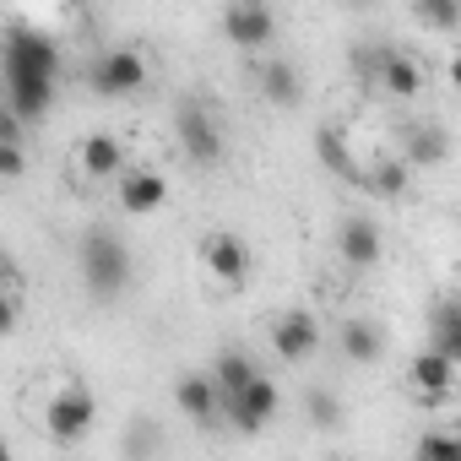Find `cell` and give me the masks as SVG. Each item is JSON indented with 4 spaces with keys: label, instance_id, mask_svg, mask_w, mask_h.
Masks as SVG:
<instances>
[{
    "label": "cell",
    "instance_id": "obj_24",
    "mask_svg": "<svg viewBox=\"0 0 461 461\" xmlns=\"http://www.w3.org/2000/svg\"><path fill=\"white\" fill-rule=\"evenodd\" d=\"M315 158H321L331 174H348V179L358 174V163H353V152H348V136H342V131H331V125H321V131H315Z\"/></svg>",
    "mask_w": 461,
    "mask_h": 461
},
{
    "label": "cell",
    "instance_id": "obj_26",
    "mask_svg": "<svg viewBox=\"0 0 461 461\" xmlns=\"http://www.w3.org/2000/svg\"><path fill=\"white\" fill-rule=\"evenodd\" d=\"M418 461H461V434L456 429H429L418 439Z\"/></svg>",
    "mask_w": 461,
    "mask_h": 461
},
{
    "label": "cell",
    "instance_id": "obj_20",
    "mask_svg": "<svg viewBox=\"0 0 461 461\" xmlns=\"http://www.w3.org/2000/svg\"><path fill=\"white\" fill-rule=\"evenodd\" d=\"M407 375H412V391H418L423 402H450V391H456V364H445V358L429 353V348L412 358Z\"/></svg>",
    "mask_w": 461,
    "mask_h": 461
},
{
    "label": "cell",
    "instance_id": "obj_30",
    "mask_svg": "<svg viewBox=\"0 0 461 461\" xmlns=\"http://www.w3.org/2000/svg\"><path fill=\"white\" fill-rule=\"evenodd\" d=\"M17 326H23V299L6 288V294H0V337H12Z\"/></svg>",
    "mask_w": 461,
    "mask_h": 461
},
{
    "label": "cell",
    "instance_id": "obj_4",
    "mask_svg": "<svg viewBox=\"0 0 461 461\" xmlns=\"http://www.w3.org/2000/svg\"><path fill=\"white\" fill-rule=\"evenodd\" d=\"M93 418H98L93 391L66 385V391H55V396H50V407H44V434H50L55 445H77V439H87V434H93Z\"/></svg>",
    "mask_w": 461,
    "mask_h": 461
},
{
    "label": "cell",
    "instance_id": "obj_28",
    "mask_svg": "<svg viewBox=\"0 0 461 461\" xmlns=\"http://www.w3.org/2000/svg\"><path fill=\"white\" fill-rule=\"evenodd\" d=\"M28 174V147H0V179H23Z\"/></svg>",
    "mask_w": 461,
    "mask_h": 461
},
{
    "label": "cell",
    "instance_id": "obj_7",
    "mask_svg": "<svg viewBox=\"0 0 461 461\" xmlns=\"http://www.w3.org/2000/svg\"><path fill=\"white\" fill-rule=\"evenodd\" d=\"M195 256H201V267H206L222 288H245V277H250V245H245L240 234L217 228V234H206V240L195 245Z\"/></svg>",
    "mask_w": 461,
    "mask_h": 461
},
{
    "label": "cell",
    "instance_id": "obj_12",
    "mask_svg": "<svg viewBox=\"0 0 461 461\" xmlns=\"http://www.w3.org/2000/svg\"><path fill=\"white\" fill-rule=\"evenodd\" d=\"M450 158V131L445 125H434V120H412V125H402V168L412 174V168H439Z\"/></svg>",
    "mask_w": 461,
    "mask_h": 461
},
{
    "label": "cell",
    "instance_id": "obj_8",
    "mask_svg": "<svg viewBox=\"0 0 461 461\" xmlns=\"http://www.w3.org/2000/svg\"><path fill=\"white\" fill-rule=\"evenodd\" d=\"M321 321L310 315V310H288V315H277L272 321V353L283 358V364H304V358H315V348H321Z\"/></svg>",
    "mask_w": 461,
    "mask_h": 461
},
{
    "label": "cell",
    "instance_id": "obj_18",
    "mask_svg": "<svg viewBox=\"0 0 461 461\" xmlns=\"http://www.w3.org/2000/svg\"><path fill=\"white\" fill-rule=\"evenodd\" d=\"M256 375H261V364H256V358H250L245 348H222L206 380L217 385V402H234V396H240V391H245V385H250Z\"/></svg>",
    "mask_w": 461,
    "mask_h": 461
},
{
    "label": "cell",
    "instance_id": "obj_13",
    "mask_svg": "<svg viewBox=\"0 0 461 461\" xmlns=\"http://www.w3.org/2000/svg\"><path fill=\"white\" fill-rule=\"evenodd\" d=\"M369 82L385 87L391 98H418V93H423V66H418L407 50H391V44H385V50L375 55V77H369Z\"/></svg>",
    "mask_w": 461,
    "mask_h": 461
},
{
    "label": "cell",
    "instance_id": "obj_25",
    "mask_svg": "<svg viewBox=\"0 0 461 461\" xmlns=\"http://www.w3.org/2000/svg\"><path fill=\"white\" fill-rule=\"evenodd\" d=\"M304 418H310L315 429H337V423H342L337 391H331V385H310V391H304Z\"/></svg>",
    "mask_w": 461,
    "mask_h": 461
},
{
    "label": "cell",
    "instance_id": "obj_29",
    "mask_svg": "<svg viewBox=\"0 0 461 461\" xmlns=\"http://www.w3.org/2000/svg\"><path fill=\"white\" fill-rule=\"evenodd\" d=\"M28 141V125L6 109V104H0V147H23Z\"/></svg>",
    "mask_w": 461,
    "mask_h": 461
},
{
    "label": "cell",
    "instance_id": "obj_2",
    "mask_svg": "<svg viewBox=\"0 0 461 461\" xmlns=\"http://www.w3.org/2000/svg\"><path fill=\"white\" fill-rule=\"evenodd\" d=\"M0 77H44V82H60V50L50 33H33V28H12L6 44H0Z\"/></svg>",
    "mask_w": 461,
    "mask_h": 461
},
{
    "label": "cell",
    "instance_id": "obj_10",
    "mask_svg": "<svg viewBox=\"0 0 461 461\" xmlns=\"http://www.w3.org/2000/svg\"><path fill=\"white\" fill-rule=\"evenodd\" d=\"M222 33H228V44H240V50H267L277 39V12L272 6H256V0L228 6L222 12Z\"/></svg>",
    "mask_w": 461,
    "mask_h": 461
},
{
    "label": "cell",
    "instance_id": "obj_31",
    "mask_svg": "<svg viewBox=\"0 0 461 461\" xmlns=\"http://www.w3.org/2000/svg\"><path fill=\"white\" fill-rule=\"evenodd\" d=\"M6 288H12V261L0 256V294H6Z\"/></svg>",
    "mask_w": 461,
    "mask_h": 461
},
{
    "label": "cell",
    "instance_id": "obj_17",
    "mask_svg": "<svg viewBox=\"0 0 461 461\" xmlns=\"http://www.w3.org/2000/svg\"><path fill=\"white\" fill-rule=\"evenodd\" d=\"M337 353H342L348 364H380V353H385V331H380L369 315H348V321L337 326Z\"/></svg>",
    "mask_w": 461,
    "mask_h": 461
},
{
    "label": "cell",
    "instance_id": "obj_3",
    "mask_svg": "<svg viewBox=\"0 0 461 461\" xmlns=\"http://www.w3.org/2000/svg\"><path fill=\"white\" fill-rule=\"evenodd\" d=\"M174 136H179V152H185L195 168L222 163V125H217V114H212L201 98H179V109H174Z\"/></svg>",
    "mask_w": 461,
    "mask_h": 461
},
{
    "label": "cell",
    "instance_id": "obj_6",
    "mask_svg": "<svg viewBox=\"0 0 461 461\" xmlns=\"http://www.w3.org/2000/svg\"><path fill=\"white\" fill-rule=\"evenodd\" d=\"M277 407H283V391H277V380L272 375H256L234 402H222V418L234 423L240 434H261L272 418H277Z\"/></svg>",
    "mask_w": 461,
    "mask_h": 461
},
{
    "label": "cell",
    "instance_id": "obj_21",
    "mask_svg": "<svg viewBox=\"0 0 461 461\" xmlns=\"http://www.w3.org/2000/svg\"><path fill=\"white\" fill-rule=\"evenodd\" d=\"M375 201H402L407 195V185H412V174L402 168V158H380V163H369V168H358L353 174Z\"/></svg>",
    "mask_w": 461,
    "mask_h": 461
},
{
    "label": "cell",
    "instance_id": "obj_32",
    "mask_svg": "<svg viewBox=\"0 0 461 461\" xmlns=\"http://www.w3.org/2000/svg\"><path fill=\"white\" fill-rule=\"evenodd\" d=\"M0 461H12V445H6V434H0Z\"/></svg>",
    "mask_w": 461,
    "mask_h": 461
},
{
    "label": "cell",
    "instance_id": "obj_9",
    "mask_svg": "<svg viewBox=\"0 0 461 461\" xmlns=\"http://www.w3.org/2000/svg\"><path fill=\"white\" fill-rule=\"evenodd\" d=\"M337 250H342V261H348V267H358V272L380 267V256H385V234H380V222H375L369 212L342 217V228H337Z\"/></svg>",
    "mask_w": 461,
    "mask_h": 461
},
{
    "label": "cell",
    "instance_id": "obj_16",
    "mask_svg": "<svg viewBox=\"0 0 461 461\" xmlns=\"http://www.w3.org/2000/svg\"><path fill=\"white\" fill-rule=\"evenodd\" d=\"M6 109L23 125H39L55 109V82H44V77H6Z\"/></svg>",
    "mask_w": 461,
    "mask_h": 461
},
{
    "label": "cell",
    "instance_id": "obj_15",
    "mask_svg": "<svg viewBox=\"0 0 461 461\" xmlns=\"http://www.w3.org/2000/svg\"><path fill=\"white\" fill-rule=\"evenodd\" d=\"M174 407L190 418V423H201V429H212L217 418H222V402H217V385L201 375V369H185L179 380H174Z\"/></svg>",
    "mask_w": 461,
    "mask_h": 461
},
{
    "label": "cell",
    "instance_id": "obj_1",
    "mask_svg": "<svg viewBox=\"0 0 461 461\" xmlns=\"http://www.w3.org/2000/svg\"><path fill=\"white\" fill-rule=\"evenodd\" d=\"M77 261H82V283L93 299H120L131 288V245L114 234V228H87L82 245H77Z\"/></svg>",
    "mask_w": 461,
    "mask_h": 461
},
{
    "label": "cell",
    "instance_id": "obj_5",
    "mask_svg": "<svg viewBox=\"0 0 461 461\" xmlns=\"http://www.w3.org/2000/svg\"><path fill=\"white\" fill-rule=\"evenodd\" d=\"M87 87L104 93V98H131L147 87V60L136 50H104L93 66H87Z\"/></svg>",
    "mask_w": 461,
    "mask_h": 461
},
{
    "label": "cell",
    "instance_id": "obj_19",
    "mask_svg": "<svg viewBox=\"0 0 461 461\" xmlns=\"http://www.w3.org/2000/svg\"><path fill=\"white\" fill-rule=\"evenodd\" d=\"M261 98L277 104V109H294V104L304 98V71H299L288 55H272V60L261 66Z\"/></svg>",
    "mask_w": 461,
    "mask_h": 461
},
{
    "label": "cell",
    "instance_id": "obj_27",
    "mask_svg": "<svg viewBox=\"0 0 461 461\" xmlns=\"http://www.w3.org/2000/svg\"><path fill=\"white\" fill-rule=\"evenodd\" d=\"M423 28H439V33H450L456 23H461V6H450V0H423V6L412 12Z\"/></svg>",
    "mask_w": 461,
    "mask_h": 461
},
{
    "label": "cell",
    "instance_id": "obj_11",
    "mask_svg": "<svg viewBox=\"0 0 461 461\" xmlns=\"http://www.w3.org/2000/svg\"><path fill=\"white\" fill-rule=\"evenodd\" d=\"M114 201H120L125 217H147V212H158L168 201V179L158 168H125L114 179Z\"/></svg>",
    "mask_w": 461,
    "mask_h": 461
},
{
    "label": "cell",
    "instance_id": "obj_22",
    "mask_svg": "<svg viewBox=\"0 0 461 461\" xmlns=\"http://www.w3.org/2000/svg\"><path fill=\"white\" fill-rule=\"evenodd\" d=\"M429 353H439L445 364H456V358H461V310H456V299H439V310H434V337H429Z\"/></svg>",
    "mask_w": 461,
    "mask_h": 461
},
{
    "label": "cell",
    "instance_id": "obj_14",
    "mask_svg": "<svg viewBox=\"0 0 461 461\" xmlns=\"http://www.w3.org/2000/svg\"><path fill=\"white\" fill-rule=\"evenodd\" d=\"M77 168H82L87 179H120V174H125V147H120V136H114V131H87V136L77 141Z\"/></svg>",
    "mask_w": 461,
    "mask_h": 461
},
{
    "label": "cell",
    "instance_id": "obj_23",
    "mask_svg": "<svg viewBox=\"0 0 461 461\" xmlns=\"http://www.w3.org/2000/svg\"><path fill=\"white\" fill-rule=\"evenodd\" d=\"M120 456H125V461H158V456H163V429H158L152 418H131V429H125V439H120Z\"/></svg>",
    "mask_w": 461,
    "mask_h": 461
}]
</instances>
